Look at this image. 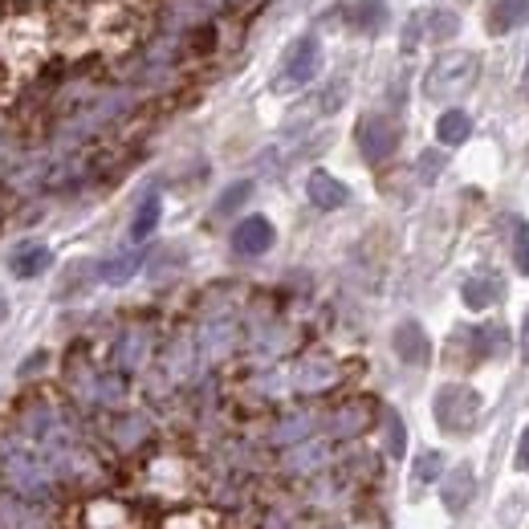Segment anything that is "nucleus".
Returning <instances> with one entry per match:
<instances>
[{"instance_id":"1","label":"nucleus","mask_w":529,"mask_h":529,"mask_svg":"<svg viewBox=\"0 0 529 529\" xmlns=\"http://www.w3.org/2000/svg\"><path fill=\"white\" fill-rule=\"evenodd\" d=\"M477 416H481V395L473 387L452 383L436 395V420L444 432H468L477 424Z\"/></svg>"},{"instance_id":"2","label":"nucleus","mask_w":529,"mask_h":529,"mask_svg":"<svg viewBox=\"0 0 529 529\" xmlns=\"http://www.w3.org/2000/svg\"><path fill=\"white\" fill-rule=\"evenodd\" d=\"M473 78H477V57L473 53H448V57H440V62L432 66V74H428V94L432 98L460 94V90L473 86Z\"/></svg>"},{"instance_id":"3","label":"nucleus","mask_w":529,"mask_h":529,"mask_svg":"<svg viewBox=\"0 0 529 529\" xmlns=\"http://www.w3.org/2000/svg\"><path fill=\"white\" fill-rule=\"evenodd\" d=\"M359 147L371 163H383L399 147V127L387 119V114H367V119L359 123Z\"/></svg>"},{"instance_id":"4","label":"nucleus","mask_w":529,"mask_h":529,"mask_svg":"<svg viewBox=\"0 0 529 529\" xmlns=\"http://www.w3.org/2000/svg\"><path fill=\"white\" fill-rule=\"evenodd\" d=\"M318 66H322V45H318V37H302V41H293V49L285 53L281 78L289 86H306L310 78H318Z\"/></svg>"},{"instance_id":"5","label":"nucleus","mask_w":529,"mask_h":529,"mask_svg":"<svg viewBox=\"0 0 529 529\" xmlns=\"http://www.w3.org/2000/svg\"><path fill=\"white\" fill-rule=\"evenodd\" d=\"M269 245H273V224L265 216H245L237 224V232H232V249L241 257H261V253H269Z\"/></svg>"},{"instance_id":"6","label":"nucleus","mask_w":529,"mask_h":529,"mask_svg":"<svg viewBox=\"0 0 529 529\" xmlns=\"http://www.w3.org/2000/svg\"><path fill=\"white\" fill-rule=\"evenodd\" d=\"M473 493H477L473 468H468V464H456L452 473H448V481H444V489H440V501H444L448 513H464L468 505H473Z\"/></svg>"},{"instance_id":"7","label":"nucleus","mask_w":529,"mask_h":529,"mask_svg":"<svg viewBox=\"0 0 529 529\" xmlns=\"http://www.w3.org/2000/svg\"><path fill=\"white\" fill-rule=\"evenodd\" d=\"M306 192H310V204H314V208H322V212H334V208H342V204L350 200L346 184H342V180H334L330 171H310Z\"/></svg>"},{"instance_id":"8","label":"nucleus","mask_w":529,"mask_h":529,"mask_svg":"<svg viewBox=\"0 0 529 529\" xmlns=\"http://www.w3.org/2000/svg\"><path fill=\"white\" fill-rule=\"evenodd\" d=\"M428 334H424V326L420 322H403L399 330H395V355L403 359V363H411V367H424L428 363Z\"/></svg>"},{"instance_id":"9","label":"nucleus","mask_w":529,"mask_h":529,"mask_svg":"<svg viewBox=\"0 0 529 529\" xmlns=\"http://www.w3.org/2000/svg\"><path fill=\"white\" fill-rule=\"evenodd\" d=\"M460 293H464V306L468 310H489L501 298V281L497 277H468Z\"/></svg>"},{"instance_id":"10","label":"nucleus","mask_w":529,"mask_h":529,"mask_svg":"<svg viewBox=\"0 0 529 529\" xmlns=\"http://www.w3.org/2000/svg\"><path fill=\"white\" fill-rule=\"evenodd\" d=\"M525 21H529V0H497L493 17H489V29L493 33H509V29H521Z\"/></svg>"},{"instance_id":"11","label":"nucleus","mask_w":529,"mask_h":529,"mask_svg":"<svg viewBox=\"0 0 529 529\" xmlns=\"http://www.w3.org/2000/svg\"><path fill=\"white\" fill-rule=\"evenodd\" d=\"M468 135H473V119H468L464 110H444L440 114V123H436V139L444 147H460Z\"/></svg>"},{"instance_id":"12","label":"nucleus","mask_w":529,"mask_h":529,"mask_svg":"<svg viewBox=\"0 0 529 529\" xmlns=\"http://www.w3.org/2000/svg\"><path fill=\"white\" fill-rule=\"evenodd\" d=\"M350 25H355L359 33H379L387 25V0H355Z\"/></svg>"},{"instance_id":"13","label":"nucleus","mask_w":529,"mask_h":529,"mask_svg":"<svg viewBox=\"0 0 529 529\" xmlns=\"http://www.w3.org/2000/svg\"><path fill=\"white\" fill-rule=\"evenodd\" d=\"M49 261H53V253L45 245H25V249L13 253V273L17 277H37V273L49 269Z\"/></svg>"},{"instance_id":"14","label":"nucleus","mask_w":529,"mask_h":529,"mask_svg":"<svg viewBox=\"0 0 529 529\" xmlns=\"http://www.w3.org/2000/svg\"><path fill=\"white\" fill-rule=\"evenodd\" d=\"M159 216H163V200H159V192H151V196L139 204V212H135L131 237H135V241H147L151 232H155V224H159Z\"/></svg>"},{"instance_id":"15","label":"nucleus","mask_w":529,"mask_h":529,"mask_svg":"<svg viewBox=\"0 0 529 529\" xmlns=\"http://www.w3.org/2000/svg\"><path fill=\"white\" fill-rule=\"evenodd\" d=\"M440 473H444V456L440 452H424V456H416L411 481H416V485H432V481H440Z\"/></svg>"},{"instance_id":"16","label":"nucleus","mask_w":529,"mask_h":529,"mask_svg":"<svg viewBox=\"0 0 529 529\" xmlns=\"http://www.w3.org/2000/svg\"><path fill=\"white\" fill-rule=\"evenodd\" d=\"M139 261H143L139 253H127V257H114V261H106V265H102V277H106L110 285H123V281H127V277H131V273L139 269Z\"/></svg>"},{"instance_id":"17","label":"nucleus","mask_w":529,"mask_h":529,"mask_svg":"<svg viewBox=\"0 0 529 529\" xmlns=\"http://www.w3.org/2000/svg\"><path fill=\"white\" fill-rule=\"evenodd\" d=\"M249 196H253V184H249V180H241V184H232V188H228V192H224V196L216 200V212H220V216H228V212H237V208H241V204H245Z\"/></svg>"},{"instance_id":"18","label":"nucleus","mask_w":529,"mask_h":529,"mask_svg":"<svg viewBox=\"0 0 529 529\" xmlns=\"http://www.w3.org/2000/svg\"><path fill=\"white\" fill-rule=\"evenodd\" d=\"M383 424H387V452H391V456H403V448H407V432H403L399 416H395V411H383Z\"/></svg>"},{"instance_id":"19","label":"nucleus","mask_w":529,"mask_h":529,"mask_svg":"<svg viewBox=\"0 0 529 529\" xmlns=\"http://www.w3.org/2000/svg\"><path fill=\"white\" fill-rule=\"evenodd\" d=\"M513 228H517V269H521V273H529V232H525V220L517 216V220H513Z\"/></svg>"},{"instance_id":"20","label":"nucleus","mask_w":529,"mask_h":529,"mask_svg":"<svg viewBox=\"0 0 529 529\" xmlns=\"http://www.w3.org/2000/svg\"><path fill=\"white\" fill-rule=\"evenodd\" d=\"M444 167V155H436V151H424V159H420V175H424V184H432L436 180V171Z\"/></svg>"},{"instance_id":"21","label":"nucleus","mask_w":529,"mask_h":529,"mask_svg":"<svg viewBox=\"0 0 529 529\" xmlns=\"http://www.w3.org/2000/svg\"><path fill=\"white\" fill-rule=\"evenodd\" d=\"M517 468H521V473H529V428L517 440Z\"/></svg>"},{"instance_id":"22","label":"nucleus","mask_w":529,"mask_h":529,"mask_svg":"<svg viewBox=\"0 0 529 529\" xmlns=\"http://www.w3.org/2000/svg\"><path fill=\"white\" fill-rule=\"evenodd\" d=\"M456 33V17H440L436 21V37H452Z\"/></svg>"},{"instance_id":"23","label":"nucleus","mask_w":529,"mask_h":529,"mask_svg":"<svg viewBox=\"0 0 529 529\" xmlns=\"http://www.w3.org/2000/svg\"><path fill=\"white\" fill-rule=\"evenodd\" d=\"M521 355H525V363H529V314H525V322H521Z\"/></svg>"},{"instance_id":"24","label":"nucleus","mask_w":529,"mask_h":529,"mask_svg":"<svg viewBox=\"0 0 529 529\" xmlns=\"http://www.w3.org/2000/svg\"><path fill=\"white\" fill-rule=\"evenodd\" d=\"M525 94H529V66H525Z\"/></svg>"},{"instance_id":"25","label":"nucleus","mask_w":529,"mask_h":529,"mask_svg":"<svg viewBox=\"0 0 529 529\" xmlns=\"http://www.w3.org/2000/svg\"><path fill=\"white\" fill-rule=\"evenodd\" d=\"M0 314H5V298H0Z\"/></svg>"}]
</instances>
